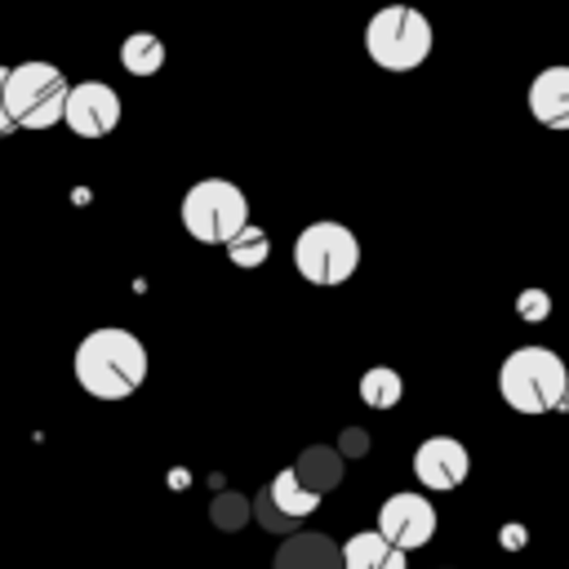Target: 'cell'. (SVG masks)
<instances>
[{
	"instance_id": "d6986e66",
	"label": "cell",
	"mask_w": 569,
	"mask_h": 569,
	"mask_svg": "<svg viewBox=\"0 0 569 569\" xmlns=\"http://www.w3.org/2000/svg\"><path fill=\"white\" fill-rule=\"evenodd\" d=\"M516 311H520V320H525V325H542V320H547V311H551V298H547L542 289H525V293L516 298Z\"/></svg>"
},
{
	"instance_id": "8992f818",
	"label": "cell",
	"mask_w": 569,
	"mask_h": 569,
	"mask_svg": "<svg viewBox=\"0 0 569 569\" xmlns=\"http://www.w3.org/2000/svg\"><path fill=\"white\" fill-rule=\"evenodd\" d=\"M182 227L200 244H227L244 222H249V200L236 182L227 178H200L182 196Z\"/></svg>"
},
{
	"instance_id": "6da1fadb",
	"label": "cell",
	"mask_w": 569,
	"mask_h": 569,
	"mask_svg": "<svg viewBox=\"0 0 569 569\" xmlns=\"http://www.w3.org/2000/svg\"><path fill=\"white\" fill-rule=\"evenodd\" d=\"M80 391L93 400H129L147 382V347L129 329H93L71 356Z\"/></svg>"
},
{
	"instance_id": "7402d4cb",
	"label": "cell",
	"mask_w": 569,
	"mask_h": 569,
	"mask_svg": "<svg viewBox=\"0 0 569 569\" xmlns=\"http://www.w3.org/2000/svg\"><path fill=\"white\" fill-rule=\"evenodd\" d=\"M378 569H409V556H405V551H396V547H391V551H387V560H382V565H378Z\"/></svg>"
},
{
	"instance_id": "9c48e42d",
	"label": "cell",
	"mask_w": 569,
	"mask_h": 569,
	"mask_svg": "<svg viewBox=\"0 0 569 569\" xmlns=\"http://www.w3.org/2000/svg\"><path fill=\"white\" fill-rule=\"evenodd\" d=\"M62 124L76 138H107L120 124V93L102 80H84L67 89V107H62Z\"/></svg>"
},
{
	"instance_id": "e0dca14e",
	"label": "cell",
	"mask_w": 569,
	"mask_h": 569,
	"mask_svg": "<svg viewBox=\"0 0 569 569\" xmlns=\"http://www.w3.org/2000/svg\"><path fill=\"white\" fill-rule=\"evenodd\" d=\"M400 391H405V382H400V373L396 369H369L365 378H360V400L369 405V409H391V405H400Z\"/></svg>"
},
{
	"instance_id": "7a4b0ae2",
	"label": "cell",
	"mask_w": 569,
	"mask_h": 569,
	"mask_svg": "<svg viewBox=\"0 0 569 569\" xmlns=\"http://www.w3.org/2000/svg\"><path fill=\"white\" fill-rule=\"evenodd\" d=\"M565 387H569V369L551 347H516L498 369V391L516 413L560 409Z\"/></svg>"
},
{
	"instance_id": "5b68a950",
	"label": "cell",
	"mask_w": 569,
	"mask_h": 569,
	"mask_svg": "<svg viewBox=\"0 0 569 569\" xmlns=\"http://www.w3.org/2000/svg\"><path fill=\"white\" fill-rule=\"evenodd\" d=\"M293 267L307 284H320V289L347 284L360 267V240L342 222H311L293 240Z\"/></svg>"
},
{
	"instance_id": "5bb4252c",
	"label": "cell",
	"mask_w": 569,
	"mask_h": 569,
	"mask_svg": "<svg viewBox=\"0 0 569 569\" xmlns=\"http://www.w3.org/2000/svg\"><path fill=\"white\" fill-rule=\"evenodd\" d=\"M120 67L129 76H156L164 67V40L151 31H129L120 40Z\"/></svg>"
},
{
	"instance_id": "cb8c5ba5",
	"label": "cell",
	"mask_w": 569,
	"mask_h": 569,
	"mask_svg": "<svg viewBox=\"0 0 569 569\" xmlns=\"http://www.w3.org/2000/svg\"><path fill=\"white\" fill-rule=\"evenodd\" d=\"M560 409H569V387H565V400H560Z\"/></svg>"
},
{
	"instance_id": "ac0fdd59",
	"label": "cell",
	"mask_w": 569,
	"mask_h": 569,
	"mask_svg": "<svg viewBox=\"0 0 569 569\" xmlns=\"http://www.w3.org/2000/svg\"><path fill=\"white\" fill-rule=\"evenodd\" d=\"M209 520H213L222 533H240V529L253 520V502H249L244 493L227 489V493H218V498L209 502Z\"/></svg>"
},
{
	"instance_id": "8fae6325",
	"label": "cell",
	"mask_w": 569,
	"mask_h": 569,
	"mask_svg": "<svg viewBox=\"0 0 569 569\" xmlns=\"http://www.w3.org/2000/svg\"><path fill=\"white\" fill-rule=\"evenodd\" d=\"M271 569H342V547L329 533H316V529L284 533Z\"/></svg>"
},
{
	"instance_id": "44dd1931",
	"label": "cell",
	"mask_w": 569,
	"mask_h": 569,
	"mask_svg": "<svg viewBox=\"0 0 569 569\" xmlns=\"http://www.w3.org/2000/svg\"><path fill=\"white\" fill-rule=\"evenodd\" d=\"M4 76H9V67H0V138L13 133V120H9V111H4Z\"/></svg>"
},
{
	"instance_id": "9a60e30c",
	"label": "cell",
	"mask_w": 569,
	"mask_h": 569,
	"mask_svg": "<svg viewBox=\"0 0 569 569\" xmlns=\"http://www.w3.org/2000/svg\"><path fill=\"white\" fill-rule=\"evenodd\" d=\"M387 538L378 529H360L342 542V569H378L387 560Z\"/></svg>"
},
{
	"instance_id": "7c38bea8",
	"label": "cell",
	"mask_w": 569,
	"mask_h": 569,
	"mask_svg": "<svg viewBox=\"0 0 569 569\" xmlns=\"http://www.w3.org/2000/svg\"><path fill=\"white\" fill-rule=\"evenodd\" d=\"M529 111L547 129H569V67H542L529 84Z\"/></svg>"
},
{
	"instance_id": "ffe728a7",
	"label": "cell",
	"mask_w": 569,
	"mask_h": 569,
	"mask_svg": "<svg viewBox=\"0 0 569 569\" xmlns=\"http://www.w3.org/2000/svg\"><path fill=\"white\" fill-rule=\"evenodd\" d=\"M338 453H342V458H365V453H369V431H365V427H347V431L338 436Z\"/></svg>"
},
{
	"instance_id": "ba28073f",
	"label": "cell",
	"mask_w": 569,
	"mask_h": 569,
	"mask_svg": "<svg viewBox=\"0 0 569 569\" xmlns=\"http://www.w3.org/2000/svg\"><path fill=\"white\" fill-rule=\"evenodd\" d=\"M378 533L387 538V547L396 551H418L431 542L436 533V507L422 493H391L378 511Z\"/></svg>"
},
{
	"instance_id": "2e32d148",
	"label": "cell",
	"mask_w": 569,
	"mask_h": 569,
	"mask_svg": "<svg viewBox=\"0 0 569 569\" xmlns=\"http://www.w3.org/2000/svg\"><path fill=\"white\" fill-rule=\"evenodd\" d=\"M222 249H227L231 267H262V262H267V253H271V240H267V231H262V227L244 222V227H240Z\"/></svg>"
},
{
	"instance_id": "30bf717a",
	"label": "cell",
	"mask_w": 569,
	"mask_h": 569,
	"mask_svg": "<svg viewBox=\"0 0 569 569\" xmlns=\"http://www.w3.org/2000/svg\"><path fill=\"white\" fill-rule=\"evenodd\" d=\"M467 471H471V453H467V445L453 440V436H431V440H422V445L413 449V476H418V485L431 489V493L458 489V485L467 480Z\"/></svg>"
},
{
	"instance_id": "52a82bcc",
	"label": "cell",
	"mask_w": 569,
	"mask_h": 569,
	"mask_svg": "<svg viewBox=\"0 0 569 569\" xmlns=\"http://www.w3.org/2000/svg\"><path fill=\"white\" fill-rule=\"evenodd\" d=\"M249 502H253V520H258L267 533H293V529L320 507V498L298 485L293 467H284L280 476H271V485H262L258 498H249Z\"/></svg>"
},
{
	"instance_id": "3957f363",
	"label": "cell",
	"mask_w": 569,
	"mask_h": 569,
	"mask_svg": "<svg viewBox=\"0 0 569 569\" xmlns=\"http://www.w3.org/2000/svg\"><path fill=\"white\" fill-rule=\"evenodd\" d=\"M431 22L413 4H382L365 27V53L382 71H413L431 53Z\"/></svg>"
},
{
	"instance_id": "603a6c76",
	"label": "cell",
	"mask_w": 569,
	"mask_h": 569,
	"mask_svg": "<svg viewBox=\"0 0 569 569\" xmlns=\"http://www.w3.org/2000/svg\"><path fill=\"white\" fill-rule=\"evenodd\" d=\"M502 533H507V538H502V542H507V547H511V542H516V547H520V542H525V529H520V525H507V529H502Z\"/></svg>"
},
{
	"instance_id": "4fadbf2b",
	"label": "cell",
	"mask_w": 569,
	"mask_h": 569,
	"mask_svg": "<svg viewBox=\"0 0 569 569\" xmlns=\"http://www.w3.org/2000/svg\"><path fill=\"white\" fill-rule=\"evenodd\" d=\"M342 453L338 449H329V445H307L302 453H298V462H293V476H298V485L302 489H311L316 498H325L329 489H338L342 485Z\"/></svg>"
},
{
	"instance_id": "277c9868",
	"label": "cell",
	"mask_w": 569,
	"mask_h": 569,
	"mask_svg": "<svg viewBox=\"0 0 569 569\" xmlns=\"http://www.w3.org/2000/svg\"><path fill=\"white\" fill-rule=\"evenodd\" d=\"M67 76L53 62H18L4 76V111L13 129H53L67 107Z\"/></svg>"
}]
</instances>
